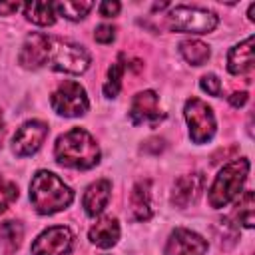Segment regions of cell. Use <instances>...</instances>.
<instances>
[{
    "label": "cell",
    "instance_id": "cell-17",
    "mask_svg": "<svg viewBox=\"0 0 255 255\" xmlns=\"http://www.w3.org/2000/svg\"><path fill=\"white\" fill-rule=\"evenodd\" d=\"M129 203H131V211H133V217H135V219L147 221V219L151 217L153 209H151L149 181H139V183H135V187L131 189Z\"/></svg>",
    "mask_w": 255,
    "mask_h": 255
},
{
    "label": "cell",
    "instance_id": "cell-31",
    "mask_svg": "<svg viewBox=\"0 0 255 255\" xmlns=\"http://www.w3.org/2000/svg\"><path fill=\"white\" fill-rule=\"evenodd\" d=\"M253 14H255V4H251V6H249V12H247V16H249V20H251V22L255 20V18H253Z\"/></svg>",
    "mask_w": 255,
    "mask_h": 255
},
{
    "label": "cell",
    "instance_id": "cell-25",
    "mask_svg": "<svg viewBox=\"0 0 255 255\" xmlns=\"http://www.w3.org/2000/svg\"><path fill=\"white\" fill-rule=\"evenodd\" d=\"M199 86L203 92H207L209 96H219L221 94V82L215 74H205L201 80H199Z\"/></svg>",
    "mask_w": 255,
    "mask_h": 255
},
{
    "label": "cell",
    "instance_id": "cell-29",
    "mask_svg": "<svg viewBox=\"0 0 255 255\" xmlns=\"http://www.w3.org/2000/svg\"><path fill=\"white\" fill-rule=\"evenodd\" d=\"M245 102H247V92H233V94L229 96V104H231L233 108H241Z\"/></svg>",
    "mask_w": 255,
    "mask_h": 255
},
{
    "label": "cell",
    "instance_id": "cell-2",
    "mask_svg": "<svg viewBox=\"0 0 255 255\" xmlns=\"http://www.w3.org/2000/svg\"><path fill=\"white\" fill-rule=\"evenodd\" d=\"M30 201L38 213L52 215L74 201V191L56 173L42 169L30 181Z\"/></svg>",
    "mask_w": 255,
    "mask_h": 255
},
{
    "label": "cell",
    "instance_id": "cell-15",
    "mask_svg": "<svg viewBox=\"0 0 255 255\" xmlns=\"http://www.w3.org/2000/svg\"><path fill=\"white\" fill-rule=\"evenodd\" d=\"M227 70L233 76H243L253 70V36L235 44L227 54Z\"/></svg>",
    "mask_w": 255,
    "mask_h": 255
},
{
    "label": "cell",
    "instance_id": "cell-4",
    "mask_svg": "<svg viewBox=\"0 0 255 255\" xmlns=\"http://www.w3.org/2000/svg\"><path fill=\"white\" fill-rule=\"evenodd\" d=\"M169 28L185 34H209L217 26V16L211 10L197 6H175L167 14Z\"/></svg>",
    "mask_w": 255,
    "mask_h": 255
},
{
    "label": "cell",
    "instance_id": "cell-5",
    "mask_svg": "<svg viewBox=\"0 0 255 255\" xmlns=\"http://www.w3.org/2000/svg\"><path fill=\"white\" fill-rule=\"evenodd\" d=\"M48 66L56 72L66 74H82L90 66V54L84 46L66 42V40H52Z\"/></svg>",
    "mask_w": 255,
    "mask_h": 255
},
{
    "label": "cell",
    "instance_id": "cell-3",
    "mask_svg": "<svg viewBox=\"0 0 255 255\" xmlns=\"http://www.w3.org/2000/svg\"><path fill=\"white\" fill-rule=\"evenodd\" d=\"M247 173H249V161L245 157L233 159L231 163L223 165L209 187V193H207L209 205L215 209L229 205L239 195V191L247 179Z\"/></svg>",
    "mask_w": 255,
    "mask_h": 255
},
{
    "label": "cell",
    "instance_id": "cell-21",
    "mask_svg": "<svg viewBox=\"0 0 255 255\" xmlns=\"http://www.w3.org/2000/svg\"><path fill=\"white\" fill-rule=\"evenodd\" d=\"M54 8L64 18H68L72 22H78L94 8V2H90V0H64V2H56Z\"/></svg>",
    "mask_w": 255,
    "mask_h": 255
},
{
    "label": "cell",
    "instance_id": "cell-23",
    "mask_svg": "<svg viewBox=\"0 0 255 255\" xmlns=\"http://www.w3.org/2000/svg\"><path fill=\"white\" fill-rule=\"evenodd\" d=\"M124 56H120L118 62H114L110 68H108V80L104 84V96L106 98H116L120 88H122V76H124Z\"/></svg>",
    "mask_w": 255,
    "mask_h": 255
},
{
    "label": "cell",
    "instance_id": "cell-30",
    "mask_svg": "<svg viewBox=\"0 0 255 255\" xmlns=\"http://www.w3.org/2000/svg\"><path fill=\"white\" fill-rule=\"evenodd\" d=\"M4 116H2V112H0V145H2V141H4Z\"/></svg>",
    "mask_w": 255,
    "mask_h": 255
},
{
    "label": "cell",
    "instance_id": "cell-8",
    "mask_svg": "<svg viewBox=\"0 0 255 255\" xmlns=\"http://www.w3.org/2000/svg\"><path fill=\"white\" fill-rule=\"evenodd\" d=\"M74 245V235L66 225L44 229L32 243V255H66Z\"/></svg>",
    "mask_w": 255,
    "mask_h": 255
},
{
    "label": "cell",
    "instance_id": "cell-9",
    "mask_svg": "<svg viewBox=\"0 0 255 255\" xmlns=\"http://www.w3.org/2000/svg\"><path fill=\"white\" fill-rule=\"evenodd\" d=\"M48 135V126L40 120H30V122H24L18 131L14 133V139H12V149L18 157H28V155H34L44 139Z\"/></svg>",
    "mask_w": 255,
    "mask_h": 255
},
{
    "label": "cell",
    "instance_id": "cell-10",
    "mask_svg": "<svg viewBox=\"0 0 255 255\" xmlns=\"http://www.w3.org/2000/svg\"><path fill=\"white\" fill-rule=\"evenodd\" d=\"M50 44H52V38H48L46 34H40V32L30 34V36L24 40L22 50H20V54H18L20 66L26 68V70H38V68H42L44 64H48Z\"/></svg>",
    "mask_w": 255,
    "mask_h": 255
},
{
    "label": "cell",
    "instance_id": "cell-19",
    "mask_svg": "<svg viewBox=\"0 0 255 255\" xmlns=\"http://www.w3.org/2000/svg\"><path fill=\"white\" fill-rule=\"evenodd\" d=\"M179 52L181 56L185 58V62L193 64V66H201L209 60L211 52H209V46L199 42V40H183L179 44Z\"/></svg>",
    "mask_w": 255,
    "mask_h": 255
},
{
    "label": "cell",
    "instance_id": "cell-24",
    "mask_svg": "<svg viewBox=\"0 0 255 255\" xmlns=\"http://www.w3.org/2000/svg\"><path fill=\"white\" fill-rule=\"evenodd\" d=\"M18 199V187L14 183H0V213L8 209L12 201Z\"/></svg>",
    "mask_w": 255,
    "mask_h": 255
},
{
    "label": "cell",
    "instance_id": "cell-6",
    "mask_svg": "<svg viewBox=\"0 0 255 255\" xmlns=\"http://www.w3.org/2000/svg\"><path fill=\"white\" fill-rule=\"evenodd\" d=\"M52 108L56 114L64 116V118H78V116H84L88 112V96H86V90L78 84V82H72V80H66L62 82L52 98Z\"/></svg>",
    "mask_w": 255,
    "mask_h": 255
},
{
    "label": "cell",
    "instance_id": "cell-20",
    "mask_svg": "<svg viewBox=\"0 0 255 255\" xmlns=\"http://www.w3.org/2000/svg\"><path fill=\"white\" fill-rule=\"evenodd\" d=\"M24 237V227L20 221H4L0 225V243L4 245L6 253H12L20 247Z\"/></svg>",
    "mask_w": 255,
    "mask_h": 255
},
{
    "label": "cell",
    "instance_id": "cell-22",
    "mask_svg": "<svg viewBox=\"0 0 255 255\" xmlns=\"http://www.w3.org/2000/svg\"><path fill=\"white\" fill-rule=\"evenodd\" d=\"M237 219L243 227L251 229L255 225V197H253V191H245L237 203Z\"/></svg>",
    "mask_w": 255,
    "mask_h": 255
},
{
    "label": "cell",
    "instance_id": "cell-26",
    "mask_svg": "<svg viewBox=\"0 0 255 255\" xmlns=\"http://www.w3.org/2000/svg\"><path fill=\"white\" fill-rule=\"evenodd\" d=\"M114 38H116V28L110 24H100L94 32V40L100 44H112Z\"/></svg>",
    "mask_w": 255,
    "mask_h": 255
},
{
    "label": "cell",
    "instance_id": "cell-11",
    "mask_svg": "<svg viewBox=\"0 0 255 255\" xmlns=\"http://www.w3.org/2000/svg\"><path fill=\"white\" fill-rule=\"evenodd\" d=\"M207 241L185 227H177L169 233L165 243V255H205Z\"/></svg>",
    "mask_w": 255,
    "mask_h": 255
},
{
    "label": "cell",
    "instance_id": "cell-13",
    "mask_svg": "<svg viewBox=\"0 0 255 255\" xmlns=\"http://www.w3.org/2000/svg\"><path fill=\"white\" fill-rule=\"evenodd\" d=\"M203 175L201 173H189V175H181L175 183H173V191H171V203L177 207H187L189 203L197 201V197L203 191Z\"/></svg>",
    "mask_w": 255,
    "mask_h": 255
},
{
    "label": "cell",
    "instance_id": "cell-18",
    "mask_svg": "<svg viewBox=\"0 0 255 255\" xmlns=\"http://www.w3.org/2000/svg\"><path fill=\"white\" fill-rule=\"evenodd\" d=\"M22 8L26 18L36 26H52L56 22V8L52 2H28Z\"/></svg>",
    "mask_w": 255,
    "mask_h": 255
},
{
    "label": "cell",
    "instance_id": "cell-12",
    "mask_svg": "<svg viewBox=\"0 0 255 255\" xmlns=\"http://www.w3.org/2000/svg\"><path fill=\"white\" fill-rule=\"evenodd\" d=\"M161 118H163V114L159 112L157 94L153 90H143V92L135 94V98L131 100V108H129V120L133 124L155 126Z\"/></svg>",
    "mask_w": 255,
    "mask_h": 255
},
{
    "label": "cell",
    "instance_id": "cell-27",
    "mask_svg": "<svg viewBox=\"0 0 255 255\" xmlns=\"http://www.w3.org/2000/svg\"><path fill=\"white\" fill-rule=\"evenodd\" d=\"M120 2H102L100 6H98V10H100V14L104 16V18H112V16H118V12H120Z\"/></svg>",
    "mask_w": 255,
    "mask_h": 255
},
{
    "label": "cell",
    "instance_id": "cell-1",
    "mask_svg": "<svg viewBox=\"0 0 255 255\" xmlns=\"http://www.w3.org/2000/svg\"><path fill=\"white\" fill-rule=\"evenodd\" d=\"M56 161L70 169H90L100 161V147L96 139L82 128L62 133L54 145Z\"/></svg>",
    "mask_w": 255,
    "mask_h": 255
},
{
    "label": "cell",
    "instance_id": "cell-28",
    "mask_svg": "<svg viewBox=\"0 0 255 255\" xmlns=\"http://www.w3.org/2000/svg\"><path fill=\"white\" fill-rule=\"evenodd\" d=\"M20 8H22L20 2H0V14L2 16H10V14L18 12Z\"/></svg>",
    "mask_w": 255,
    "mask_h": 255
},
{
    "label": "cell",
    "instance_id": "cell-16",
    "mask_svg": "<svg viewBox=\"0 0 255 255\" xmlns=\"http://www.w3.org/2000/svg\"><path fill=\"white\" fill-rule=\"evenodd\" d=\"M90 241L98 247H112L118 243L120 239V223L116 217H102L100 221H96L92 227H90V233H88Z\"/></svg>",
    "mask_w": 255,
    "mask_h": 255
},
{
    "label": "cell",
    "instance_id": "cell-7",
    "mask_svg": "<svg viewBox=\"0 0 255 255\" xmlns=\"http://www.w3.org/2000/svg\"><path fill=\"white\" fill-rule=\"evenodd\" d=\"M187 126H189V137L193 143H205L213 137L215 133V118L211 108L199 100V98H189L183 108Z\"/></svg>",
    "mask_w": 255,
    "mask_h": 255
},
{
    "label": "cell",
    "instance_id": "cell-14",
    "mask_svg": "<svg viewBox=\"0 0 255 255\" xmlns=\"http://www.w3.org/2000/svg\"><path fill=\"white\" fill-rule=\"evenodd\" d=\"M110 195H112V183L108 179H98V181L90 183L86 187V191H84V197H82L84 211L90 217L100 215L104 211V207L108 205Z\"/></svg>",
    "mask_w": 255,
    "mask_h": 255
}]
</instances>
